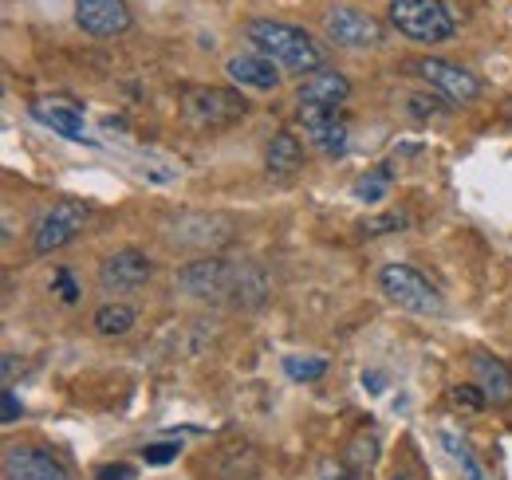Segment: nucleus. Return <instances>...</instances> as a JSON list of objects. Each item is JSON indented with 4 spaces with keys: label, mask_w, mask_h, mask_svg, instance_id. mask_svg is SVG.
<instances>
[{
    "label": "nucleus",
    "mask_w": 512,
    "mask_h": 480,
    "mask_svg": "<svg viewBox=\"0 0 512 480\" xmlns=\"http://www.w3.org/2000/svg\"><path fill=\"white\" fill-rule=\"evenodd\" d=\"M178 288L205 303H229V307H260L272 296V284L260 264H237L221 256H201L178 272Z\"/></svg>",
    "instance_id": "1"
},
{
    "label": "nucleus",
    "mask_w": 512,
    "mask_h": 480,
    "mask_svg": "<svg viewBox=\"0 0 512 480\" xmlns=\"http://www.w3.org/2000/svg\"><path fill=\"white\" fill-rule=\"evenodd\" d=\"M245 36L260 56L284 67V71H296V75H312L327 67V48L312 32L296 28V24H284V20H249L245 24Z\"/></svg>",
    "instance_id": "2"
},
{
    "label": "nucleus",
    "mask_w": 512,
    "mask_h": 480,
    "mask_svg": "<svg viewBox=\"0 0 512 480\" xmlns=\"http://www.w3.org/2000/svg\"><path fill=\"white\" fill-rule=\"evenodd\" d=\"M386 20L414 44H446L457 36V12L446 0H390Z\"/></svg>",
    "instance_id": "3"
},
{
    "label": "nucleus",
    "mask_w": 512,
    "mask_h": 480,
    "mask_svg": "<svg viewBox=\"0 0 512 480\" xmlns=\"http://www.w3.org/2000/svg\"><path fill=\"white\" fill-rule=\"evenodd\" d=\"M379 288L398 311H410V315H442L446 311L442 292L410 264H386L379 272Z\"/></svg>",
    "instance_id": "4"
},
{
    "label": "nucleus",
    "mask_w": 512,
    "mask_h": 480,
    "mask_svg": "<svg viewBox=\"0 0 512 480\" xmlns=\"http://www.w3.org/2000/svg\"><path fill=\"white\" fill-rule=\"evenodd\" d=\"M182 111L197 130H225L249 115V103H245V95H237L229 87H186Z\"/></svg>",
    "instance_id": "5"
},
{
    "label": "nucleus",
    "mask_w": 512,
    "mask_h": 480,
    "mask_svg": "<svg viewBox=\"0 0 512 480\" xmlns=\"http://www.w3.org/2000/svg\"><path fill=\"white\" fill-rule=\"evenodd\" d=\"M406 71L414 79H422L430 91H438L446 103L469 107V103L481 99V79L473 71H465L461 63L438 60V56H418V60H406Z\"/></svg>",
    "instance_id": "6"
},
{
    "label": "nucleus",
    "mask_w": 512,
    "mask_h": 480,
    "mask_svg": "<svg viewBox=\"0 0 512 480\" xmlns=\"http://www.w3.org/2000/svg\"><path fill=\"white\" fill-rule=\"evenodd\" d=\"M323 36H327L335 48L363 52V48H379V44H383L386 28H383V20H375V16L363 12V8L335 4V8H327V16H323Z\"/></svg>",
    "instance_id": "7"
},
{
    "label": "nucleus",
    "mask_w": 512,
    "mask_h": 480,
    "mask_svg": "<svg viewBox=\"0 0 512 480\" xmlns=\"http://www.w3.org/2000/svg\"><path fill=\"white\" fill-rule=\"evenodd\" d=\"M233 233H237V221L221 217V213H178L166 225V240L178 248H193V252H213V248L229 244Z\"/></svg>",
    "instance_id": "8"
},
{
    "label": "nucleus",
    "mask_w": 512,
    "mask_h": 480,
    "mask_svg": "<svg viewBox=\"0 0 512 480\" xmlns=\"http://www.w3.org/2000/svg\"><path fill=\"white\" fill-rule=\"evenodd\" d=\"M83 225H87V205H79V201H56L52 209L40 213V221L32 229V252L36 256L60 252V248H67L71 240L83 233Z\"/></svg>",
    "instance_id": "9"
},
{
    "label": "nucleus",
    "mask_w": 512,
    "mask_h": 480,
    "mask_svg": "<svg viewBox=\"0 0 512 480\" xmlns=\"http://www.w3.org/2000/svg\"><path fill=\"white\" fill-rule=\"evenodd\" d=\"M296 119H300L304 134L312 138V146H316L320 154H327V158L347 154V146H351V130H347L343 115H339V107L300 103V107H296Z\"/></svg>",
    "instance_id": "10"
},
{
    "label": "nucleus",
    "mask_w": 512,
    "mask_h": 480,
    "mask_svg": "<svg viewBox=\"0 0 512 480\" xmlns=\"http://www.w3.org/2000/svg\"><path fill=\"white\" fill-rule=\"evenodd\" d=\"M0 469L4 480H71L64 461L36 445H8Z\"/></svg>",
    "instance_id": "11"
},
{
    "label": "nucleus",
    "mask_w": 512,
    "mask_h": 480,
    "mask_svg": "<svg viewBox=\"0 0 512 480\" xmlns=\"http://www.w3.org/2000/svg\"><path fill=\"white\" fill-rule=\"evenodd\" d=\"M150 276H154V264H150V256L138 252V248H119L115 256H107V260L99 264V288H103V292H115V296L142 288Z\"/></svg>",
    "instance_id": "12"
},
{
    "label": "nucleus",
    "mask_w": 512,
    "mask_h": 480,
    "mask_svg": "<svg viewBox=\"0 0 512 480\" xmlns=\"http://www.w3.org/2000/svg\"><path fill=\"white\" fill-rule=\"evenodd\" d=\"M75 24L95 40H111L127 32L134 16H130L127 0H75Z\"/></svg>",
    "instance_id": "13"
},
{
    "label": "nucleus",
    "mask_w": 512,
    "mask_h": 480,
    "mask_svg": "<svg viewBox=\"0 0 512 480\" xmlns=\"http://www.w3.org/2000/svg\"><path fill=\"white\" fill-rule=\"evenodd\" d=\"M347 95H351V83H347V75L335 71V67L312 71V75L300 83V91H296L300 103H316V107H343Z\"/></svg>",
    "instance_id": "14"
},
{
    "label": "nucleus",
    "mask_w": 512,
    "mask_h": 480,
    "mask_svg": "<svg viewBox=\"0 0 512 480\" xmlns=\"http://www.w3.org/2000/svg\"><path fill=\"white\" fill-rule=\"evenodd\" d=\"M225 75L241 87H253V91H276L280 87V67L260 56V52H241L225 63Z\"/></svg>",
    "instance_id": "15"
},
{
    "label": "nucleus",
    "mask_w": 512,
    "mask_h": 480,
    "mask_svg": "<svg viewBox=\"0 0 512 480\" xmlns=\"http://www.w3.org/2000/svg\"><path fill=\"white\" fill-rule=\"evenodd\" d=\"M473 378L485 390V398L493 406H509L512 402V366L497 355H473Z\"/></svg>",
    "instance_id": "16"
},
{
    "label": "nucleus",
    "mask_w": 512,
    "mask_h": 480,
    "mask_svg": "<svg viewBox=\"0 0 512 480\" xmlns=\"http://www.w3.org/2000/svg\"><path fill=\"white\" fill-rule=\"evenodd\" d=\"M304 166V146L292 130H276L268 138V150H264V170L272 178H292L296 170Z\"/></svg>",
    "instance_id": "17"
},
{
    "label": "nucleus",
    "mask_w": 512,
    "mask_h": 480,
    "mask_svg": "<svg viewBox=\"0 0 512 480\" xmlns=\"http://www.w3.org/2000/svg\"><path fill=\"white\" fill-rule=\"evenodd\" d=\"M32 119L52 126L56 134H64L67 142H91L79 107H71V103H48V99H40V103H32Z\"/></svg>",
    "instance_id": "18"
},
{
    "label": "nucleus",
    "mask_w": 512,
    "mask_h": 480,
    "mask_svg": "<svg viewBox=\"0 0 512 480\" xmlns=\"http://www.w3.org/2000/svg\"><path fill=\"white\" fill-rule=\"evenodd\" d=\"M379 453H383L379 437H375L371 429H359V433L347 441V449H343V465H347L355 477H367V473L379 465Z\"/></svg>",
    "instance_id": "19"
},
{
    "label": "nucleus",
    "mask_w": 512,
    "mask_h": 480,
    "mask_svg": "<svg viewBox=\"0 0 512 480\" xmlns=\"http://www.w3.org/2000/svg\"><path fill=\"white\" fill-rule=\"evenodd\" d=\"M91 323H95V331L103 339H119V335H127L130 327H134V307H127V303H103Z\"/></svg>",
    "instance_id": "20"
},
{
    "label": "nucleus",
    "mask_w": 512,
    "mask_h": 480,
    "mask_svg": "<svg viewBox=\"0 0 512 480\" xmlns=\"http://www.w3.org/2000/svg\"><path fill=\"white\" fill-rule=\"evenodd\" d=\"M442 445L449 449V457L457 461V469L465 473V480H485V469L477 465V457H473V449L461 441V437H453V433H442Z\"/></svg>",
    "instance_id": "21"
},
{
    "label": "nucleus",
    "mask_w": 512,
    "mask_h": 480,
    "mask_svg": "<svg viewBox=\"0 0 512 480\" xmlns=\"http://www.w3.org/2000/svg\"><path fill=\"white\" fill-rule=\"evenodd\" d=\"M284 374L292 382H320L327 374V359H304V355H288L284 359Z\"/></svg>",
    "instance_id": "22"
},
{
    "label": "nucleus",
    "mask_w": 512,
    "mask_h": 480,
    "mask_svg": "<svg viewBox=\"0 0 512 480\" xmlns=\"http://www.w3.org/2000/svg\"><path fill=\"white\" fill-rule=\"evenodd\" d=\"M449 402H453L457 410H465V414H477V410L489 406V398H485L481 386H453V390H449Z\"/></svg>",
    "instance_id": "23"
},
{
    "label": "nucleus",
    "mask_w": 512,
    "mask_h": 480,
    "mask_svg": "<svg viewBox=\"0 0 512 480\" xmlns=\"http://www.w3.org/2000/svg\"><path fill=\"white\" fill-rule=\"evenodd\" d=\"M402 225H406L402 213H379V217H363L359 221V233L363 237H383V233H398Z\"/></svg>",
    "instance_id": "24"
},
{
    "label": "nucleus",
    "mask_w": 512,
    "mask_h": 480,
    "mask_svg": "<svg viewBox=\"0 0 512 480\" xmlns=\"http://www.w3.org/2000/svg\"><path fill=\"white\" fill-rule=\"evenodd\" d=\"M386 185H390V174H386V170H375V174H367L363 181H355V197H359V201H383Z\"/></svg>",
    "instance_id": "25"
},
{
    "label": "nucleus",
    "mask_w": 512,
    "mask_h": 480,
    "mask_svg": "<svg viewBox=\"0 0 512 480\" xmlns=\"http://www.w3.org/2000/svg\"><path fill=\"white\" fill-rule=\"evenodd\" d=\"M178 453H182L178 441H154V445L142 449V461L146 465H170V461H178Z\"/></svg>",
    "instance_id": "26"
},
{
    "label": "nucleus",
    "mask_w": 512,
    "mask_h": 480,
    "mask_svg": "<svg viewBox=\"0 0 512 480\" xmlns=\"http://www.w3.org/2000/svg\"><path fill=\"white\" fill-rule=\"evenodd\" d=\"M48 288H52V296H60V303H75L83 296L79 284H75V276H71L67 268H56V272H52V284H48Z\"/></svg>",
    "instance_id": "27"
},
{
    "label": "nucleus",
    "mask_w": 512,
    "mask_h": 480,
    "mask_svg": "<svg viewBox=\"0 0 512 480\" xmlns=\"http://www.w3.org/2000/svg\"><path fill=\"white\" fill-rule=\"evenodd\" d=\"M316 480H363V477H355V473L343 465V457H339V461H320Z\"/></svg>",
    "instance_id": "28"
},
{
    "label": "nucleus",
    "mask_w": 512,
    "mask_h": 480,
    "mask_svg": "<svg viewBox=\"0 0 512 480\" xmlns=\"http://www.w3.org/2000/svg\"><path fill=\"white\" fill-rule=\"evenodd\" d=\"M410 107H414V111H410L414 119H426V115H438V107H442V103H438L434 95H414V99H410Z\"/></svg>",
    "instance_id": "29"
},
{
    "label": "nucleus",
    "mask_w": 512,
    "mask_h": 480,
    "mask_svg": "<svg viewBox=\"0 0 512 480\" xmlns=\"http://www.w3.org/2000/svg\"><path fill=\"white\" fill-rule=\"evenodd\" d=\"M20 414H24V406H20L16 390L8 386V390H4V425H16V421H20Z\"/></svg>",
    "instance_id": "30"
},
{
    "label": "nucleus",
    "mask_w": 512,
    "mask_h": 480,
    "mask_svg": "<svg viewBox=\"0 0 512 480\" xmlns=\"http://www.w3.org/2000/svg\"><path fill=\"white\" fill-rule=\"evenodd\" d=\"M95 480H134V469L123 465V461H119V465H103V469L95 473Z\"/></svg>",
    "instance_id": "31"
},
{
    "label": "nucleus",
    "mask_w": 512,
    "mask_h": 480,
    "mask_svg": "<svg viewBox=\"0 0 512 480\" xmlns=\"http://www.w3.org/2000/svg\"><path fill=\"white\" fill-rule=\"evenodd\" d=\"M16 370H24V362H16V355H4V386H12Z\"/></svg>",
    "instance_id": "32"
},
{
    "label": "nucleus",
    "mask_w": 512,
    "mask_h": 480,
    "mask_svg": "<svg viewBox=\"0 0 512 480\" xmlns=\"http://www.w3.org/2000/svg\"><path fill=\"white\" fill-rule=\"evenodd\" d=\"M505 119L512 122V99H505Z\"/></svg>",
    "instance_id": "33"
},
{
    "label": "nucleus",
    "mask_w": 512,
    "mask_h": 480,
    "mask_svg": "<svg viewBox=\"0 0 512 480\" xmlns=\"http://www.w3.org/2000/svg\"><path fill=\"white\" fill-rule=\"evenodd\" d=\"M390 480H418V477H410V473H394Z\"/></svg>",
    "instance_id": "34"
}]
</instances>
